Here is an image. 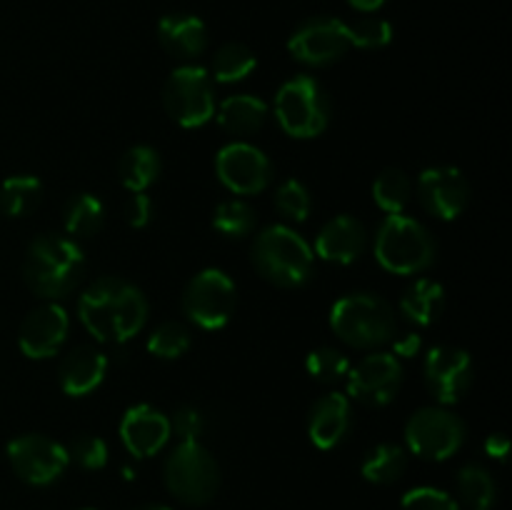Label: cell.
I'll use <instances>...</instances> for the list:
<instances>
[{"label": "cell", "instance_id": "cell-7", "mask_svg": "<svg viewBox=\"0 0 512 510\" xmlns=\"http://www.w3.org/2000/svg\"><path fill=\"white\" fill-rule=\"evenodd\" d=\"M165 485L185 505H205L215 498L220 468L200 440H180L165 460Z\"/></svg>", "mask_w": 512, "mask_h": 510}, {"label": "cell", "instance_id": "cell-36", "mask_svg": "<svg viewBox=\"0 0 512 510\" xmlns=\"http://www.w3.org/2000/svg\"><path fill=\"white\" fill-rule=\"evenodd\" d=\"M350 45L363 50H378L393 43V25L375 15H365L348 25Z\"/></svg>", "mask_w": 512, "mask_h": 510}, {"label": "cell", "instance_id": "cell-44", "mask_svg": "<svg viewBox=\"0 0 512 510\" xmlns=\"http://www.w3.org/2000/svg\"><path fill=\"white\" fill-rule=\"evenodd\" d=\"M135 510H173V508H168V505H160V503H150V505H140V508H135Z\"/></svg>", "mask_w": 512, "mask_h": 510}, {"label": "cell", "instance_id": "cell-30", "mask_svg": "<svg viewBox=\"0 0 512 510\" xmlns=\"http://www.w3.org/2000/svg\"><path fill=\"white\" fill-rule=\"evenodd\" d=\"M455 490H458V500L468 505L470 510H490L495 503V480L483 465H465L455 478Z\"/></svg>", "mask_w": 512, "mask_h": 510}, {"label": "cell", "instance_id": "cell-15", "mask_svg": "<svg viewBox=\"0 0 512 510\" xmlns=\"http://www.w3.org/2000/svg\"><path fill=\"white\" fill-rule=\"evenodd\" d=\"M425 385L440 405H453L473 385L475 365L468 350L438 345L425 355Z\"/></svg>", "mask_w": 512, "mask_h": 510}, {"label": "cell", "instance_id": "cell-5", "mask_svg": "<svg viewBox=\"0 0 512 510\" xmlns=\"http://www.w3.org/2000/svg\"><path fill=\"white\" fill-rule=\"evenodd\" d=\"M438 245L420 220L410 215H385L375 233V260L395 275H415L435 263Z\"/></svg>", "mask_w": 512, "mask_h": 510}, {"label": "cell", "instance_id": "cell-32", "mask_svg": "<svg viewBox=\"0 0 512 510\" xmlns=\"http://www.w3.org/2000/svg\"><path fill=\"white\" fill-rule=\"evenodd\" d=\"M255 223H258V215L253 205L238 198L223 200L213 213V228L225 238H245L253 233Z\"/></svg>", "mask_w": 512, "mask_h": 510}, {"label": "cell", "instance_id": "cell-13", "mask_svg": "<svg viewBox=\"0 0 512 510\" xmlns=\"http://www.w3.org/2000/svg\"><path fill=\"white\" fill-rule=\"evenodd\" d=\"M288 50L298 63L323 68L350 50L348 23L340 18H310L293 30Z\"/></svg>", "mask_w": 512, "mask_h": 510}, {"label": "cell", "instance_id": "cell-2", "mask_svg": "<svg viewBox=\"0 0 512 510\" xmlns=\"http://www.w3.org/2000/svg\"><path fill=\"white\" fill-rule=\"evenodd\" d=\"M85 273V255L73 238L38 235L25 250L23 278L35 295L60 300L78 288Z\"/></svg>", "mask_w": 512, "mask_h": 510}, {"label": "cell", "instance_id": "cell-31", "mask_svg": "<svg viewBox=\"0 0 512 510\" xmlns=\"http://www.w3.org/2000/svg\"><path fill=\"white\" fill-rule=\"evenodd\" d=\"M258 68V58L243 43H225L213 55V78L218 83H240Z\"/></svg>", "mask_w": 512, "mask_h": 510}, {"label": "cell", "instance_id": "cell-26", "mask_svg": "<svg viewBox=\"0 0 512 510\" xmlns=\"http://www.w3.org/2000/svg\"><path fill=\"white\" fill-rule=\"evenodd\" d=\"M105 223V205L98 195L78 193L65 203L63 225L70 238H93Z\"/></svg>", "mask_w": 512, "mask_h": 510}, {"label": "cell", "instance_id": "cell-42", "mask_svg": "<svg viewBox=\"0 0 512 510\" xmlns=\"http://www.w3.org/2000/svg\"><path fill=\"white\" fill-rule=\"evenodd\" d=\"M485 453L495 460H505L510 453V440L505 433H495L485 440Z\"/></svg>", "mask_w": 512, "mask_h": 510}, {"label": "cell", "instance_id": "cell-34", "mask_svg": "<svg viewBox=\"0 0 512 510\" xmlns=\"http://www.w3.org/2000/svg\"><path fill=\"white\" fill-rule=\"evenodd\" d=\"M275 210L283 220H290V223H305L313 210V198H310V190L305 188V183L290 178L285 183L278 185L275 190Z\"/></svg>", "mask_w": 512, "mask_h": 510}, {"label": "cell", "instance_id": "cell-45", "mask_svg": "<svg viewBox=\"0 0 512 510\" xmlns=\"http://www.w3.org/2000/svg\"><path fill=\"white\" fill-rule=\"evenodd\" d=\"M85 510H93V508H85Z\"/></svg>", "mask_w": 512, "mask_h": 510}, {"label": "cell", "instance_id": "cell-24", "mask_svg": "<svg viewBox=\"0 0 512 510\" xmlns=\"http://www.w3.org/2000/svg\"><path fill=\"white\" fill-rule=\"evenodd\" d=\"M445 310V290L443 285L435 283L430 278H420L410 285L400 298V313L410 320V323L420 325H433L435 320L443 315Z\"/></svg>", "mask_w": 512, "mask_h": 510}, {"label": "cell", "instance_id": "cell-8", "mask_svg": "<svg viewBox=\"0 0 512 510\" xmlns=\"http://www.w3.org/2000/svg\"><path fill=\"white\" fill-rule=\"evenodd\" d=\"M163 105L170 118L183 128H200L215 115V88L208 70L183 65L173 70L163 85Z\"/></svg>", "mask_w": 512, "mask_h": 510}, {"label": "cell", "instance_id": "cell-18", "mask_svg": "<svg viewBox=\"0 0 512 510\" xmlns=\"http://www.w3.org/2000/svg\"><path fill=\"white\" fill-rule=\"evenodd\" d=\"M120 440L130 455L150 458L170 440V418L148 403L133 405L120 420Z\"/></svg>", "mask_w": 512, "mask_h": 510}, {"label": "cell", "instance_id": "cell-33", "mask_svg": "<svg viewBox=\"0 0 512 510\" xmlns=\"http://www.w3.org/2000/svg\"><path fill=\"white\" fill-rule=\"evenodd\" d=\"M190 345H193L190 330L183 323H178V320H165L158 328H153V333L148 338L150 353L163 360L180 358V355L188 353Z\"/></svg>", "mask_w": 512, "mask_h": 510}, {"label": "cell", "instance_id": "cell-6", "mask_svg": "<svg viewBox=\"0 0 512 510\" xmlns=\"http://www.w3.org/2000/svg\"><path fill=\"white\" fill-rule=\"evenodd\" d=\"M275 120L285 135L298 140L318 138L330 123V98L310 75H295L275 95Z\"/></svg>", "mask_w": 512, "mask_h": 510}, {"label": "cell", "instance_id": "cell-28", "mask_svg": "<svg viewBox=\"0 0 512 510\" xmlns=\"http://www.w3.org/2000/svg\"><path fill=\"white\" fill-rule=\"evenodd\" d=\"M43 200V183L35 175H10L0 185V210L8 218H25Z\"/></svg>", "mask_w": 512, "mask_h": 510}, {"label": "cell", "instance_id": "cell-27", "mask_svg": "<svg viewBox=\"0 0 512 510\" xmlns=\"http://www.w3.org/2000/svg\"><path fill=\"white\" fill-rule=\"evenodd\" d=\"M408 468V450L398 443H380L363 458V478L375 485H390L403 478Z\"/></svg>", "mask_w": 512, "mask_h": 510}, {"label": "cell", "instance_id": "cell-22", "mask_svg": "<svg viewBox=\"0 0 512 510\" xmlns=\"http://www.w3.org/2000/svg\"><path fill=\"white\" fill-rule=\"evenodd\" d=\"M158 40L173 58L195 60L208 48V28L198 15L170 13L160 18Z\"/></svg>", "mask_w": 512, "mask_h": 510}, {"label": "cell", "instance_id": "cell-12", "mask_svg": "<svg viewBox=\"0 0 512 510\" xmlns=\"http://www.w3.org/2000/svg\"><path fill=\"white\" fill-rule=\"evenodd\" d=\"M8 460L20 480L28 485H50L65 473L68 448L45 435L28 433L8 443Z\"/></svg>", "mask_w": 512, "mask_h": 510}, {"label": "cell", "instance_id": "cell-16", "mask_svg": "<svg viewBox=\"0 0 512 510\" xmlns=\"http://www.w3.org/2000/svg\"><path fill=\"white\" fill-rule=\"evenodd\" d=\"M418 198L430 215L455 220L470 203V183L453 165H435L420 173Z\"/></svg>", "mask_w": 512, "mask_h": 510}, {"label": "cell", "instance_id": "cell-11", "mask_svg": "<svg viewBox=\"0 0 512 510\" xmlns=\"http://www.w3.org/2000/svg\"><path fill=\"white\" fill-rule=\"evenodd\" d=\"M345 380H348L350 398L368 408H383L398 395L400 385H403V365L393 353L375 350V353L365 355L360 363H355Z\"/></svg>", "mask_w": 512, "mask_h": 510}, {"label": "cell", "instance_id": "cell-40", "mask_svg": "<svg viewBox=\"0 0 512 510\" xmlns=\"http://www.w3.org/2000/svg\"><path fill=\"white\" fill-rule=\"evenodd\" d=\"M123 215L125 223L133 225V228H145V225H150V220H153L155 215V205L153 200H150V195L130 193L123 205Z\"/></svg>", "mask_w": 512, "mask_h": 510}, {"label": "cell", "instance_id": "cell-21", "mask_svg": "<svg viewBox=\"0 0 512 510\" xmlns=\"http://www.w3.org/2000/svg\"><path fill=\"white\" fill-rule=\"evenodd\" d=\"M108 373V355L93 345H78L63 358L58 368V383L70 398H83L98 390Z\"/></svg>", "mask_w": 512, "mask_h": 510}, {"label": "cell", "instance_id": "cell-37", "mask_svg": "<svg viewBox=\"0 0 512 510\" xmlns=\"http://www.w3.org/2000/svg\"><path fill=\"white\" fill-rule=\"evenodd\" d=\"M68 458L83 470H100L108 463V445L98 435H78L68 448Z\"/></svg>", "mask_w": 512, "mask_h": 510}, {"label": "cell", "instance_id": "cell-29", "mask_svg": "<svg viewBox=\"0 0 512 510\" xmlns=\"http://www.w3.org/2000/svg\"><path fill=\"white\" fill-rule=\"evenodd\" d=\"M373 200L383 213H405L413 200V180L400 168H385L373 183Z\"/></svg>", "mask_w": 512, "mask_h": 510}, {"label": "cell", "instance_id": "cell-43", "mask_svg": "<svg viewBox=\"0 0 512 510\" xmlns=\"http://www.w3.org/2000/svg\"><path fill=\"white\" fill-rule=\"evenodd\" d=\"M350 5H353L355 10H360V13H368V15H373L375 10H380L383 8L385 3H388V0H348Z\"/></svg>", "mask_w": 512, "mask_h": 510}, {"label": "cell", "instance_id": "cell-10", "mask_svg": "<svg viewBox=\"0 0 512 510\" xmlns=\"http://www.w3.org/2000/svg\"><path fill=\"white\" fill-rule=\"evenodd\" d=\"M465 443V423L445 408H420L405 425V445L423 460H448Z\"/></svg>", "mask_w": 512, "mask_h": 510}, {"label": "cell", "instance_id": "cell-19", "mask_svg": "<svg viewBox=\"0 0 512 510\" xmlns=\"http://www.w3.org/2000/svg\"><path fill=\"white\" fill-rule=\"evenodd\" d=\"M368 248V228L353 215H338L320 228L315 253L335 265H350Z\"/></svg>", "mask_w": 512, "mask_h": 510}, {"label": "cell", "instance_id": "cell-35", "mask_svg": "<svg viewBox=\"0 0 512 510\" xmlns=\"http://www.w3.org/2000/svg\"><path fill=\"white\" fill-rule=\"evenodd\" d=\"M305 370H308V375L313 380L330 385L338 383V380H343L348 375L350 360L338 348L323 345V348L310 350L308 358H305Z\"/></svg>", "mask_w": 512, "mask_h": 510}, {"label": "cell", "instance_id": "cell-41", "mask_svg": "<svg viewBox=\"0 0 512 510\" xmlns=\"http://www.w3.org/2000/svg\"><path fill=\"white\" fill-rule=\"evenodd\" d=\"M395 350V358H413V355L420 353V335L418 333H403L398 338L390 340Z\"/></svg>", "mask_w": 512, "mask_h": 510}, {"label": "cell", "instance_id": "cell-4", "mask_svg": "<svg viewBox=\"0 0 512 510\" xmlns=\"http://www.w3.org/2000/svg\"><path fill=\"white\" fill-rule=\"evenodd\" d=\"M335 335L350 348L375 350L398 333L393 305L375 293H348L330 310Z\"/></svg>", "mask_w": 512, "mask_h": 510}, {"label": "cell", "instance_id": "cell-38", "mask_svg": "<svg viewBox=\"0 0 512 510\" xmlns=\"http://www.w3.org/2000/svg\"><path fill=\"white\" fill-rule=\"evenodd\" d=\"M403 510H460L458 500L440 488H413L403 495Z\"/></svg>", "mask_w": 512, "mask_h": 510}, {"label": "cell", "instance_id": "cell-1", "mask_svg": "<svg viewBox=\"0 0 512 510\" xmlns=\"http://www.w3.org/2000/svg\"><path fill=\"white\" fill-rule=\"evenodd\" d=\"M80 323L100 343L123 345L148 323V298L118 275L95 278L78 298Z\"/></svg>", "mask_w": 512, "mask_h": 510}, {"label": "cell", "instance_id": "cell-3", "mask_svg": "<svg viewBox=\"0 0 512 510\" xmlns=\"http://www.w3.org/2000/svg\"><path fill=\"white\" fill-rule=\"evenodd\" d=\"M255 270L278 288H303L315 273L313 248L288 225H270L250 248Z\"/></svg>", "mask_w": 512, "mask_h": 510}, {"label": "cell", "instance_id": "cell-20", "mask_svg": "<svg viewBox=\"0 0 512 510\" xmlns=\"http://www.w3.org/2000/svg\"><path fill=\"white\" fill-rule=\"evenodd\" d=\"M353 425L350 398L343 393H325L313 403L308 415V435L320 450H333L348 438Z\"/></svg>", "mask_w": 512, "mask_h": 510}, {"label": "cell", "instance_id": "cell-25", "mask_svg": "<svg viewBox=\"0 0 512 510\" xmlns=\"http://www.w3.org/2000/svg\"><path fill=\"white\" fill-rule=\"evenodd\" d=\"M160 168H163V163H160L158 150L150 148V145H133V148L125 150L118 163L120 183L130 193H145L158 180Z\"/></svg>", "mask_w": 512, "mask_h": 510}, {"label": "cell", "instance_id": "cell-14", "mask_svg": "<svg viewBox=\"0 0 512 510\" xmlns=\"http://www.w3.org/2000/svg\"><path fill=\"white\" fill-rule=\"evenodd\" d=\"M218 180L233 195H258L273 180V163L250 143H230L215 155Z\"/></svg>", "mask_w": 512, "mask_h": 510}, {"label": "cell", "instance_id": "cell-39", "mask_svg": "<svg viewBox=\"0 0 512 510\" xmlns=\"http://www.w3.org/2000/svg\"><path fill=\"white\" fill-rule=\"evenodd\" d=\"M170 433L178 435L180 440H200V435L205 433V415L193 405H183L170 420Z\"/></svg>", "mask_w": 512, "mask_h": 510}, {"label": "cell", "instance_id": "cell-9", "mask_svg": "<svg viewBox=\"0 0 512 510\" xmlns=\"http://www.w3.org/2000/svg\"><path fill=\"white\" fill-rule=\"evenodd\" d=\"M183 313L203 330L228 325L235 313V283L225 270H200L183 290Z\"/></svg>", "mask_w": 512, "mask_h": 510}, {"label": "cell", "instance_id": "cell-23", "mask_svg": "<svg viewBox=\"0 0 512 510\" xmlns=\"http://www.w3.org/2000/svg\"><path fill=\"white\" fill-rule=\"evenodd\" d=\"M215 118H218L220 128L230 135H255L268 120V103L258 95H230L215 108Z\"/></svg>", "mask_w": 512, "mask_h": 510}, {"label": "cell", "instance_id": "cell-17", "mask_svg": "<svg viewBox=\"0 0 512 510\" xmlns=\"http://www.w3.org/2000/svg\"><path fill=\"white\" fill-rule=\"evenodd\" d=\"M70 318L68 310L58 305L55 300H48L40 308L30 310L28 318L23 320L18 333V345L25 358L45 360L58 355L68 338Z\"/></svg>", "mask_w": 512, "mask_h": 510}]
</instances>
